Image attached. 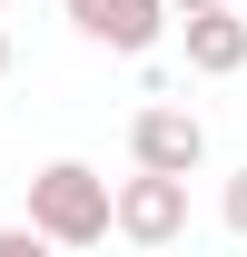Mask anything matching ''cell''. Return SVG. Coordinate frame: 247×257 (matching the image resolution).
<instances>
[{"mask_svg": "<svg viewBox=\"0 0 247 257\" xmlns=\"http://www.w3.org/2000/svg\"><path fill=\"white\" fill-rule=\"evenodd\" d=\"M0 79H10V30H0Z\"/></svg>", "mask_w": 247, "mask_h": 257, "instance_id": "9c48e42d", "label": "cell"}, {"mask_svg": "<svg viewBox=\"0 0 247 257\" xmlns=\"http://www.w3.org/2000/svg\"><path fill=\"white\" fill-rule=\"evenodd\" d=\"M129 159L149 168V178H198L208 168V128H198V109H139L129 119Z\"/></svg>", "mask_w": 247, "mask_h": 257, "instance_id": "3957f363", "label": "cell"}, {"mask_svg": "<svg viewBox=\"0 0 247 257\" xmlns=\"http://www.w3.org/2000/svg\"><path fill=\"white\" fill-rule=\"evenodd\" d=\"M217 218H227V227H237V237H247V168H237V178H227V198H217Z\"/></svg>", "mask_w": 247, "mask_h": 257, "instance_id": "52a82bcc", "label": "cell"}, {"mask_svg": "<svg viewBox=\"0 0 247 257\" xmlns=\"http://www.w3.org/2000/svg\"><path fill=\"white\" fill-rule=\"evenodd\" d=\"M109 227H119L129 247H178L188 237V178H119L109 188Z\"/></svg>", "mask_w": 247, "mask_h": 257, "instance_id": "7a4b0ae2", "label": "cell"}, {"mask_svg": "<svg viewBox=\"0 0 247 257\" xmlns=\"http://www.w3.org/2000/svg\"><path fill=\"white\" fill-rule=\"evenodd\" d=\"M158 10H178V20H188V10H227V0H158Z\"/></svg>", "mask_w": 247, "mask_h": 257, "instance_id": "ba28073f", "label": "cell"}, {"mask_svg": "<svg viewBox=\"0 0 247 257\" xmlns=\"http://www.w3.org/2000/svg\"><path fill=\"white\" fill-rule=\"evenodd\" d=\"M60 10L99 40V50H119V60H149L158 30H168V10H158V0H60Z\"/></svg>", "mask_w": 247, "mask_h": 257, "instance_id": "277c9868", "label": "cell"}, {"mask_svg": "<svg viewBox=\"0 0 247 257\" xmlns=\"http://www.w3.org/2000/svg\"><path fill=\"white\" fill-rule=\"evenodd\" d=\"M188 69L198 79H237L247 69V20L237 10H188Z\"/></svg>", "mask_w": 247, "mask_h": 257, "instance_id": "5b68a950", "label": "cell"}, {"mask_svg": "<svg viewBox=\"0 0 247 257\" xmlns=\"http://www.w3.org/2000/svg\"><path fill=\"white\" fill-rule=\"evenodd\" d=\"M0 10H10V0H0Z\"/></svg>", "mask_w": 247, "mask_h": 257, "instance_id": "30bf717a", "label": "cell"}, {"mask_svg": "<svg viewBox=\"0 0 247 257\" xmlns=\"http://www.w3.org/2000/svg\"><path fill=\"white\" fill-rule=\"evenodd\" d=\"M0 257H60L50 237H30V227H0Z\"/></svg>", "mask_w": 247, "mask_h": 257, "instance_id": "8992f818", "label": "cell"}, {"mask_svg": "<svg viewBox=\"0 0 247 257\" xmlns=\"http://www.w3.org/2000/svg\"><path fill=\"white\" fill-rule=\"evenodd\" d=\"M30 237H50V247H99L109 237V178L99 168H79V159H50L30 178Z\"/></svg>", "mask_w": 247, "mask_h": 257, "instance_id": "6da1fadb", "label": "cell"}]
</instances>
